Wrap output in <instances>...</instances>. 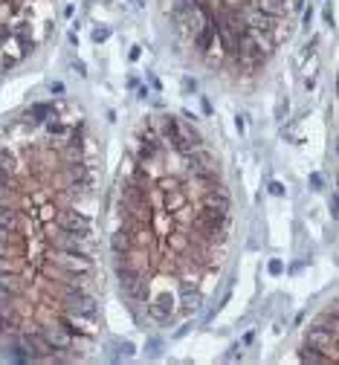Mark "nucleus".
Returning <instances> with one entry per match:
<instances>
[{"instance_id": "1", "label": "nucleus", "mask_w": 339, "mask_h": 365, "mask_svg": "<svg viewBox=\"0 0 339 365\" xmlns=\"http://www.w3.org/2000/svg\"><path fill=\"white\" fill-rule=\"evenodd\" d=\"M58 229H67V232H79V235H87L90 232V220L81 218L79 212H58L55 220H52Z\"/></svg>"}, {"instance_id": "2", "label": "nucleus", "mask_w": 339, "mask_h": 365, "mask_svg": "<svg viewBox=\"0 0 339 365\" xmlns=\"http://www.w3.org/2000/svg\"><path fill=\"white\" fill-rule=\"evenodd\" d=\"M258 12L270 17H281L284 15V0H258Z\"/></svg>"}, {"instance_id": "3", "label": "nucleus", "mask_w": 339, "mask_h": 365, "mask_svg": "<svg viewBox=\"0 0 339 365\" xmlns=\"http://www.w3.org/2000/svg\"><path fill=\"white\" fill-rule=\"evenodd\" d=\"M110 246H113V252H116V255L128 252V249H130V238H128V232H113V235H110Z\"/></svg>"}, {"instance_id": "4", "label": "nucleus", "mask_w": 339, "mask_h": 365, "mask_svg": "<svg viewBox=\"0 0 339 365\" xmlns=\"http://www.w3.org/2000/svg\"><path fill=\"white\" fill-rule=\"evenodd\" d=\"M316 345H307L305 351H302V359H305V362H328V357H322V354H316Z\"/></svg>"}, {"instance_id": "5", "label": "nucleus", "mask_w": 339, "mask_h": 365, "mask_svg": "<svg viewBox=\"0 0 339 365\" xmlns=\"http://www.w3.org/2000/svg\"><path fill=\"white\" fill-rule=\"evenodd\" d=\"M168 209L174 212V209H180V206H186V195H183V191H177V188H171V195H168Z\"/></svg>"}, {"instance_id": "6", "label": "nucleus", "mask_w": 339, "mask_h": 365, "mask_svg": "<svg viewBox=\"0 0 339 365\" xmlns=\"http://www.w3.org/2000/svg\"><path fill=\"white\" fill-rule=\"evenodd\" d=\"M49 110H52L49 105H35L32 110H29V116H35L32 122H44V119H52V116H49Z\"/></svg>"}, {"instance_id": "7", "label": "nucleus", "mask_w": 339, "mask_h": 365, "mask_svg": "<svg viewBox=\"0 0 339 365\" xmlns=\"http://www.w3.org/2000/svg\"><path fill=\"white\" fill-rule=\"evenodd\" d=\"M47 130H49V133H64L67 128L58 122V116H52V122H47Z\"/></svg>"}, {"instance_id": "8", "label": "nucleus", "mask_w": 339, "mask_h": 365, "mask_svg": "<svg viewBox=\"0 0 339 365\" xmlns=\"http://www.w3.org/2000/svg\"><path fill=\"white\" fill-rule=\"evenodd\" d=\"M110 38V29H96V32H93V41H96V44H102V41H107Z\"/></svg>"}, {"instance_id": "9", "label": "nucleus", "mask_w": 339, "mask_h": 365, "mask_svg": "<svg viewBox=\"0 0 339 365\" xmlns=\"http://www.w3.org/2000/svg\"><path fill=\"white\" fill-rule=\"evenodd\" d=\"M270 195H275V197H284V186L273 180V183H270Z\"/></svg>"}, {"instance_id": "10", "label": "nucleus", "mask_w": 339, "mask_h": 365, "mask_svg": "<svg viewBox=\"0 0 339 365\" xmlns=\"http://www.w3.org/2000/svg\"><path fill=\"white\" fill-rule=\"evenodd\" d=\"M331 215L339 220V195H333V197H331Z\"/></svg>"}, {"instance_id": "11", "label": "nucleus", "mask_w": 339, "mask_h": 365, "mask_svg": "<svg viewBox=\"0 0 339 365\" xmlns=\"http://www.w3.org/2000/svg\"><path fill=\"white\" fill-rule=\"evenodd\" d=\"M310 186H313V191H319L322 188V174H310Z\"/></svg>"}, {"instance_id": "12", "label": "nucleus", "mask_w": 339, "mask_h": 365, "mask_svg": "<svg viewBox=\"0 0 339 365\" xmlns=\"http://www.w3.org/2000/svg\"><path fill=\"white\" fill-rule=\"evenodd\" d=\"M270 273H273V276L284 273V264H281V261H270Z\"/></svg>"}, {"instance_id": "13", "label": "nucleus", "mask_w": 339, "mask_h": 365, "mask_svg": "<svg viewBox=\"0 0 339 365\" xmlns=\"http://www.w3.org/2000/svg\"><path fill=\"white\" fill-rule=\"evenodd\" d=\"M12 38V29H9L6 24H0V44H3V41H9Z\"/></svg>"}, {"instance_id": "14", "label": "nucleus", "mask_w": 339, "mask_h": 365, "mask_svg": "<svg viewBox=\"0 0 339 365\" xmlns=\"http://www.w3.org/2000/svg\"><path fill=\"white\" fill-rule=\"evenodd\" d=\"M9 238H12V229H6L3 223H0V243H6Z\"/></svg>"}, {"instance_id": "15", "label": "nucleus", "mask_w": 339, "mask_h": 365, "mask_svg": "<svg viewBox=\"0 0 339 365\" xmlns=\"http://www.w3.org/2000/svg\"><path fill=\"white\" fill-rule=\"evenodd\" d=\"M73 67H76V70H79V75H87V67L81 64V61H73Z\"/></svg>"}, {"instance_id": "16", "label": "nucleus", "mask_w": 339, "mask_h": 365, "mask_svg": "<svg viewBox=\"0 0 339 365\" xmlns=\"http://www.w3.org/2000/svg\"><path fill=\"white\" fill-rule=\"evenodd\" d=\"M52 93H58V96H61V93H64V84H61V81H52Z\"/></svg>"}, {"instance_id": "17", "label": "nucleus", "mask_w": 339, "mask_h": 365, "mask_svg": "<svg viewBox=\"0 0 339 365\" xmlns=\"http://www.w3.org/2000/svg\"><path fill=\"white\" fill-rule=\"evenodd\" d=\"M226 3H229V6H232V9H241L243 3H247V0H226Z\"/></svg>"}, {"instance_id": "18", "label": "nucleus", "mask_w": 339, "mask_h": 365, "mask_svg": "<svg viewBox=\"0 0 339 365\" xmlns=\"http://www.w3.org/2000/svg\"><path fill=\"white\" fill-rule=\"evenodd\" d=\"M183 84H186V90H197V81H192V79H186Z\"/></svg>"}, {"instance_id": "19", "label": "nucleus", "mask_w": 339, "mask_h": 365, "mask_svg": "<svg viewBox=\"0 0 339 365\" xmlns=\"http://www.w3.org/2000/svg\"><path fill=\"white\" fill-rule=\"evenodd\" d=\"M137 6H145V0H137Z\"/></svg>"}, {"instance_id": "20", "label": "nucleus", "mask_w": 339, "mask_h": 365, "mask_svg": "<svg viewBox=\"0 0 339 365\" xmlns=\"http://www.w3.org/2000/svg\"><path fill=\"white\" fill-rule=\"evenodd\" d=\"M107 3H113V0H107Z\"/></svg>"}]
</instances>
